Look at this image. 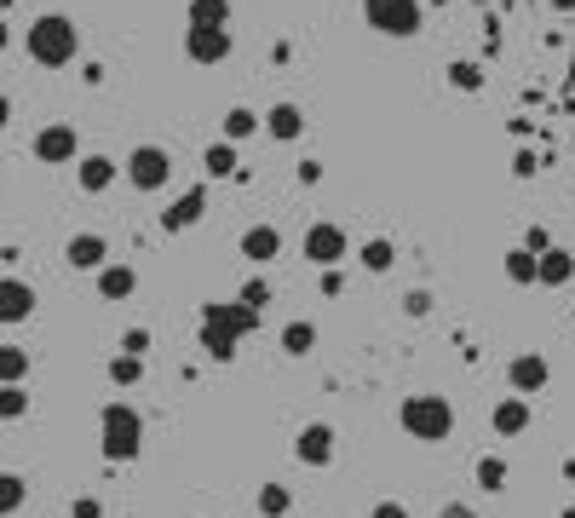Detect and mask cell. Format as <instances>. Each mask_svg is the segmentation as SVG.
I'll return each mask as SVG.
<instances>
[{"label": "cell", "mask_w": 575, "mask_h": 518, "mask_svg": "<svg viewBox=\"0 0 575 518\" xmlns=\"http://www.w3.org/2000/svg\"><path fill=\"white\" fill-rule=\"evenodd\" d=\"M121 173H127V185L133 190H161L167 179H173V156H167L161 144H138Z\"/></svg>", "instance_id": "6"}, {"label": "cell", "mask_w": 575, "mask_h": 518, "mask_svg": "<svg viewBox=\"0 0 575 518\" xmlns=\"http://www.w3.org/2000/svg\"><path fill=\"white\" fill-rule=\"evenodd\" d=\"M202 219H207V190H202V185H190V190L179 196V202H173V208L161 213V231L179 236V231H196Z\"/></svg>", "instance_id": "11"}, {"label": "cell", "mask_w": 575, "mask_h": 518, "mask_svg": "<svg viewBox=\"0 0 575 518\" xmlns=\"http://www.w3.org/2000/svg\"><path fill=\"white\" fill-rule=\"evenodd\" d=\"M98 294H104V300H110V306H121V300H133L138 294V271L133 265H104V271H98Z\"/></svg>", "instance_id": "17"}, {"label": "cell", "mask_w": 575, "mask_h": 518, "mask_svg": "<svg viewBox=\"0 0 575 518\" xmlns=\"http://www.w3.org/2000/svg\"><path fill=\"white\" fill-rule=\"evenodd\" d=\"M575 283V254L570 248H547L541 254V288H564Z\"/></svg>", "instance_id": "22"}, {"label": "cell", "mask_w": 575, "mask_h": 518, "mask_svg": "<svg viewBox=\"0 0 575 518\" xmlns=\"http://www.w3.org/2000/svg\"><path fill=\"white\" fill-rule=\"evenodd\" d=\"M449 87H455V93H478V87H483V64L455 58V64H449Z\"/></svg>", "instance_id": "32"}, {"label": "cell", "mask_w": 575, "mask_h": 518, "mask_svg": "<svg viewBox=\"0 0 575 518\" xmlns=\"http://www.w3.org/2000/svg\"><path fill=\"white\" fill-rule=\"evenodd\" d=\"M501 271H506V283H518V288L541 283V254H529V248H512V254L501 259Z\"/></svg>", "instance_id": "23"}, {"label": "cell", "mask_w": 575, "mask_h": 518, "mask_svg": "<svg viewBox=\"0 0 575 518\" xmlns=\"http://www.w3.org/2000/svg\"><path fill=\"white\" fill-rule=\"evenodd\" d=\"M29 380V352L23 346H0V386H23Z\"/></svg>", "instance_id": "29"}, {"label": "cell", "mask_w": 575, "mask_h": 518, "mask_svg": "<svg viewBox=\"0 0 575 518\" xmlns=\"http://www.w3.org/2000/svg\"><path fill=\"white\" fill-rule=\"evenodd\" d=\"M299 185H322V162L305 156V162H299Z\"/></svg>", "instance_id": "43"}, {"label": "cell", "mask_w": 575, "mask_h": 518, "mask_svg": "<svg viewBox=\"0 0 575 518\" xmlns=\"http://www.w3.org/2000/svg\"><path fill=\"white\" fill-rule=\"evenodd\" d=\"M259 127H265V116H259V110H248V104H230V110H225V139H230V144L253 139Z\"/></svg>", "instance_id": "27"}, {"label": "cell", "mask_w": 575, "mask_h": 518, "mask_svg": "<svg viewBox=\"0 0 575 518\" xmlns=\"http://www.w3.org/2000/svg\"><path fill=\"white\" fill-rule=\"evenodd\" d=\"M397 426L409 432L414 444H449L455 438V403L443 392H409L397 409Z\"/></svg>", "instance_id": "1"}, {"label": "cell", "mask_w": 575, "mask_h": 518, "mask_svg": "<svg viewBox=\"0 0 575 518\" xmlns=\"http://www.w3.org/2000/svg\"><path fill=\"white\" fill-rule=\"evenodd\" d=\"M121 352L144 357V352H150V329H127V334H121Z\"/></svg>", "instance_id": "39"}, {"label": "cell", "mask_w": 575, "mask_h": 518, "mask_svg": "<svg viewBox=\"0 0 575 518\" xmlns=\"http://www.w3.org/2000/svg\"><path fill=\"white\" fill-rule=\"evenodd\" d=\"M242 259H248V265L282 259V231H276V225H248V231H242Z\"/></svg>", "instance_id": "15"}, {"label": "cell", "mask_w": 575, "mask_h": 518, "mask_svg": "<svg viewBox=\"0 0 575 518\" xmlns=\"http://www.w3.org/2000/svg\"><path fill=\"white\" fill-rule=\"evenodd\" d=\"M357 265L374 271V277H386L391 265H397V242H391V236H368L363 248H357Z\"/></svg>", "instance_id": "21"}, {"label": "cell", "mask_w": 575, "mask_h": 518, "mask_svg": "<svg viewBox=\"0 0 575 518\" xmlns=\"http://www.w3.org/2000/svg\"><path fill=\"white\" fill-rule=\"evenodd\" d=\"M202 352L213 357V363H230V357L242 352V334L225 329V323H202Z\"/></svg>", "instance_id": "19"}, {"label": "cell", "mask_w": 575, "mask_h": 518, "mask_svg": "<svg viewBox=\"0 0 575 518\" xmlns=\"http://www.w3.org/2000/svg\"><path fill=\"white\" fill-rule=\"evenodd\" d=\"M368 518H409V507H403V501H374V513Z\"/></svg>", "instance_id": "42"}, {"label": "cell", "mask_w": 575, "mask_h": 518, "mask_svg": "<svg viewBox=\"0 0 575 518\" xmlns=\"http://www.w3.org/2000/svg\"><path fill=\"white\" fill-rule=\"evenodd\" d=\"M190 29H230V0H190Z\"/></svg>", "instance_id": "26"}, {"label": "cell", "mask_w": 575, "mask_h": 518, "mask_svg": "<svg viewBox=\"0 0 575 518\" xmlns=\"http://www.w3.org/2000/svg\"><path fill=\"white\" fill-rule=\"evenodd\" d=\"M253 507H259V518H288L294 513V490L288 484H259V495H253Z\"/></svg>", "instance_id": "24"}, {"label": "cell", "mask_w": 575, "mask_h": 518, "mask_svg": "<svg viewBox=\"0 0 575 518\" xmlns=\"http://www.w3.org/2000/svg\"><path fill=\"white\" fill-rule=\"evenodd\" d=\"M6 121H12V98L0 93V133H6Z\"/></svg>", "instance_id": "44"}, {"label": "cell", "mask_w": 575, "mask_h": 518, "mask_svg": "<svg viewBox=\"0 0 575 518\" xmlns=\"http://www.w3.org/2000/svg\"><path fill=\"white\" fill-rule=\"evenodd\" d=\"M512 173H518V179H535V173H541V156H535V150H518V156H512Z\"/></svg>", "instance_id": "38"}, {"label": "cell", "mask_w": 575, "mask_h": 518, "mask_svg": "<svg viewBox=\"0 0 575 518\" xmlns=\"http://www.w3.org/2000/svg\"><path fill=\"white\" fill-rule=\"evenodd\" d=\"M115 173H121V167H115L110 156H81V167H75V179H81V190H87V196L110 190V185H115Z\"/></svg>", "instance_id": "18"}, {"label": "cell", "mask_w": 575, "mask_h": 518, "mask_svg": "<svg viewBox=\"0 0 575 518\" xmlns=\"http://www.w3.org/2000/svg\"><path fill=\"white\" fill-rule=\"evenodd\" d=\"M363 18H368V29H380L386 41H409V35H420V24H426V6H420V0H363Z\"/></svg>", "instance_id": "4"}, {"label": "cell", "mask_w": 575, "mask_h": 518, "mask_svg": "<svg viewBox=\"0 0 575 518\" xmlns=\"http://www.w3.org/2000/svg\"><path fill=\"white\" fill-rule=\"evenodd\" d=\"M202 167H207V179H242V156H236V144H230V139L207 144Z\"/></svg>", "instance_id": "20"}, {"label": "cell", "mask_w": 575, "mask_h": 518, "mask_svg": "<svg viewBox=\"0 0 575 518\" xmlns=\"http://www.w3.org/2000/svg\"><path fill=\"white\" fill-rule=\"evenodd\" d=\"M506 478H512V472H506L501 455H483L478 467H472V484H478L483 495H506Z\"/></svg>", "instance_id": "28"}, {"label": "cell", "mask_w": 575, "mask_h": 518, "mask_svg": "<svg viewBox=\"0 0 575 518\" xmlns=\"http://www.w3.org/2000/svg\"><path fill=\"white\" fill-rule=\"evenodd\" d=\"M75 156H81V139H75V127H69V121H52V127L35 133V162L64 167V162H75Z\"/></svg>", "instance_id": "9"}, {"label": "cell", "mask_w": 575, "mask_h": 518, "mask_svg": "<svg viewBox=\"0 0 575 518\" xmlns=\"http://www.w3.org/2000/svg\"><path fill=\"white\" fill-rule=\"evenodd\" d=\"M317 288H322V300H340L345 294V271L334 265V271H317Z\"/></svg>", "instance_id": "36"}, {"label": "cell", "mask_w": 575, "mask_h": 518, "mask_svg": "<svg viewBox=\"0 0 575 518\" xmlns=\"http://www.w3.org/2000/svg\"><path fill=\"white\" fill-rule=\"evenodd\" d=\"M334 455H340V432L328 421H311V426H299V438H294V461L299 467H334Z\"/></svg>", "instance_id": "7"}, {"label": "cell", "mask_w": 575, "mask_h": 518, "mask_svg": "<svg viewBox=\"0 0 575 518\" xmlns=\"http://www.w3.org/2000/svg\"><path fill=\"white\" fill-rule=\"evenodd\" d=\"M282 352H288V357H311V352H317V323H305V317L282 323Z\"/></svg>", "instance_id": "25"}, {"label": "cell", "mask_w": 575, "mask_h": 518, "mask_svg": "<svg viewBox=\"0 0 575 518\" xmlns=\"http://www.w3.org/2000/svg\"><path fill=\"white\" fill-rule=\"evenodd\" d=\"M29 317H35V288L23 277H0V323L12 329V323H29Z\"/></svg>", "instance_id": "14"}, {"label": "cell", "mask_w": 575, "mask_h": 518, "mask_svg": "<svg viewBox=\"0 0 575 518\" xmlns=\"http://www.w3.org/2000/svg\"><path fill=\"white\" fill-rule=\"evenodd\" d=\"M12 47V29H6V18H0V52Z\"/></svg>", "instance_id": "45"}, {"label": "cell", "mask_w": 575, "mask_h": 518, "mask_svg": "<svg viewBox=\"0 0 575 518\" xmlns=\"http://www.w3.org/2000/svg\"><path fill=\"white\" fill-rule=\"evenodd\" d=\"M29 415V392L23 386H0V421H23Z\"/></svg>", "instance_id": "33"}, {"label": "cell", "mask_w": 575, "mask_h": 518, "mask_svg": "<svg viewBox=\"0 0 575 518\" xmlns=\"http://www.w3.org/2000/svg\"><path fill=\"white\" fill-rule=\"evenodd\" d=\"M236 300L253 306V311H265V306H271V283H265V277H248V283L236 288Z\"/></svg>", "instance_id": "34"}, {"label": "cell", "mask_w": 575, "mask_h": 518, "mask_svg": "<svg viewBox=\"0 0 575 518\" xmlns=\"http://www.w3.org/2000/svg\"><path fill=\"white\" fill-rule=\"evenodd\" d=\"M184 58H190V64H225L230 29H184Z\"/></svg>", "instance_id": "12"}, {"label": "cell", "mask_w": 575, "mask_h": 518, "mask_svg": "<svg viewBox=\"0 0 575 518\" xmlns=\"http://www.w3.org/2000/svg\"><path fill=\"white\" fill-rule=\"evenodd\" d=\"M524 248H529V254H547V248H552V236L541 231V225H529V231H524Z\"/></svg>", "instance_id": "40"}, {"label": "cell", "mask_w": 575, "mask_h": 518, "mask_svg": "<svg viewBox=\"0 0 575 518\" xmlns=\"http://www.w3.org/2000/svg\"><path fill=\"white\" fill-rule=\"evenodd\" d=\"M437 518H478V507H472V501H443Z\"/></svg>", "instance_id": "41"}, {"label": "cell", "mask_w": 575, "mask_h": 518, "mask_svg": "<svg viewBox=\"0 0 575 518\" xmlns=\"http://www.w3.org/2000/svg\"><path fill=\"white\" fill-rule=\"evenodd\" d=\"M558 518H575V507H564V513H558Z\"/></svg>", "instance_id": "47"}, {"label": "cell", "mask_w": 575, "mask_h": 518, "mask_svg": "<svg viewBox=\"0 0 575 518\" xmlns=\"http://www.w3.org/2000/svg\"><path fill=\"white\" fill-rule=\"evenodd\" d=\"M299 254L311 259L317 271H334L340 259H351V236H345V225H334V219H311L305 236H299Z\"/></svg>", "instance_id": "5"}, {"label": "cell", "mask_w": 575, "mask_h": 518, "mask_svg": "<svg viewBox=\"0 0 575 518\" xmlns=\"http://www.w3.org/2000/svg\"><path fill=\"white\" fill-rule=\"evenodd\" d=\"M12 6H18V0H0V18H6V12H12Z\"/></svg>", "instance_id": "46"}, {"label": "cell", "mask_w": 575, "mask_h": 518, "mask_svg": "<svg viewBox=\"0 0 575 518\" xmlns=\"http://www.w3.org/2000/svg\"><path fill=\"white\" fill-rule=\"evenodd\" d=\"M75 47H81V35H75V24H69L64 12H41V18L29 24V58L46 64V70L75 64Z\"/></svg>", "instance_id": "3"}, {"label": "cell", "mask_w": 575, "mask_h": 518, "mask_svg": "<svg viewBox=\"0 0 575 518\" xmlns=\"http://www.w3.org/2000/svg\"><path fill=\"white\" fill-rule=\"evenodd\" d=\"M144 380V357H133V352H121V357H110V386H138Z\"/></svg>", "instance_id": "31"}, {"label": "cell", "mask_w": 575, "mask_h": 518, "mask_svg": "<svg viewBox=\"0 0 575 518\" xmlns=\"http://www.w3.org/2000/svg\"><path fill=\"white\" fill-rule=\"evenodd\" d=\"M29 501V484H23V472H0V518H12Z\"/></svg>", "instance_id": "30"}, {"label": "cell", "mask_w": 575, "mask_h": 518, "mask_svg": "<svg viewBox=\"0 0 575 518\" xmlns=\"http://www.w3.org/2000/svg\"><path fill=\"white\" fill-rule=\"evenodd\" d=\"M69 518H104V501H98V495H75V501H69Z\"/></svg>", "instance_id": "37"}, {"label": "cell", "mask_w": 575, "mask_h": 518, "mask_svg": "<svg viewBox=\"0 0 575 518\" xmlns=\"http://www.w3.org/2000/svg\"><path fill=\"white\" fill-rule=\"evenodd\" d=\"M265 133H271L276 144L305 139V110H299V104H288V98H282V104H271V110H265Z\"/></svg>", "instance_id": "16"}, {"label": "cell", "mask_w": 575, "mask_h": 518, "mask_svg": "<svg viewBox=\"0 0 575 518\" xmlns=\"http://www.w3.org/2000/svg\"><path fill=\"white\" fill-rule=\"evenodd\" d=\"M432 288H409V294H403V317H432Z\"/></svg>", "instance_id": "35"}, {"label": "cell", "mask_w": 575, "mask_h": 518, "mask_svg": "<svg viewBox=\"0 0 575 518\" xmlns=\"http://www.w3.org/2000/svg\"><path fill=\"white\" fill-rule=\"evenodd\" d=\"M529 421H535V409H529V398H518V392H512V398H501V403H495V415H489L495 438H506V444H512V438H524Z\"/></svg>", "instance_id": "13"}, {"label": "cell", "mask_w": 575, "mask_h": 518, "mask_svg": "<svg viewBox=\"0 0 575 518\" xmlns=\"http://www.w3.org/2000/svg\"><path fill=\"white\" fill-rule=\"evenodd\" d=\"M506 380H512V392H518V398H541V392H547V380H552V363L541 352H518L512 363H506Z\"/></svg>", "instance_id": "8"}, {"label": "cell", "mask_w": 575, "mask_h": 518, "mask_svg": "<svg viewBox=\"0 0 575 518\" xmlns=\"http://www.w3.org/2000/svg\"><path fill=\"white\" fill-rule=\"evenodd\" d=\"M98 449H104V461H138V449H144V415H138L133 403H104V415H98Z\"/></svg>", "instance_id": "2"}, {"label": "cell", "mask_w": 575, "mask_h": 518, "mask_svg": "<svg viewBox=\"0 0 575 518\" xmlns=\"http://www.w3.org/2000/svg\"><path fill=\"white\" fill-rule=\"evenodd\" d=\"M64 259L75 265V271H92V277H98V271L110 265V242H104L98 231H75L64 242Z\"/></svg>", "instance_id": "10"}]
</instances>
